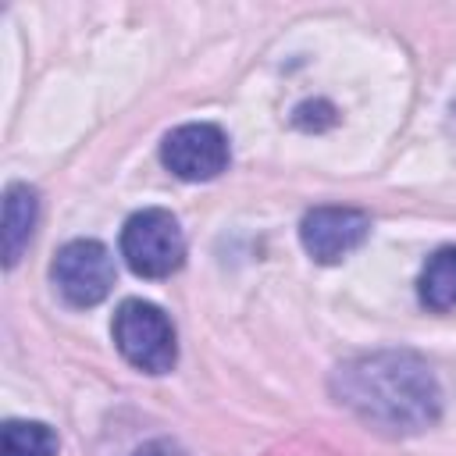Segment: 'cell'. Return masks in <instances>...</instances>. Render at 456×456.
Wrapping results in <instances>:
<instances>
[{"label":"cell","instance_id":"cell-5","mask_svg":"<svg viewBox=\"0 0 456 456\" xmlns=\"http://www.w3.org/2000/svg\"><path fill=\"white\" fill-rule=\"evenodd\" d=\"M160 160L164 167L182 178V182H210L217 178L228 160H232V150H228V135L210 125V121H192V125H178L175 132L164 135L160 142Z\"/></svg>","mask_w":456,"mask_h":456},{"label":"cell","instance_id":"cell-4","mask_svg":"<svg viewBox=\"0 0 456 456\" xmlns=\"http://www.w3.org/2000/svg\"><path fill=\"white\" fill-rule=\"evenodd\" d=\"M50 278L64 303L71 306H96L114 289V260L103 242L96 239H71L57 249Z\"/></svg>","mask_w":456,"mask_h":456},{"label":"cell","instance_id":"cell-9","mask_svg":"<svg viewBox=\"0 0 456 456\" xmlns=\"http://www.w3.org/2000/svg\"><path fill=\"white\" fill-rule=\"evenodd\" d=\"M0 456H57V435L39 420H7Z\"/></svg>","mask_w":456,"mask_h":456},{"label":"cell","instance_id":"cell-6","mask_svg":"<svg viewBox=\"0 0 456 456\" xmlns=\"http://www.w3.org/2000/svg\"><path fill=\"white\" fill-rule=\"evenodd\" d=\"M370 235V217L356 207H314L299 221V242L317 264H338Z\"/></svg>","mask_w":456,"mask_h":456},{"label":"cell","instance_id":"cell-3","mask_svg":"<svg viewBox=\"0 0 456 456\" xmlns=\"http://www.w3.org/2000/svg\"><path fill=\"white\" fill-rule=\"evenodd\" d=\"M121 256L139 278H167L185 260V235L175 214L146 207L121 228Z\"/></svg>","mask_w":456,"mask_h":456},{"label":"cell","instance_id":"cell-2","mask_svg":"<svg viewBox=\"0 0 456 456\" xmlns=\"http://www.w3.org/2000/svg\"><path fill=\"white\" fill-rule=\"evenodd\" d=\"M114 346L135 370H146V374H164L178 360V342L167 314L146 299H125L118 306Z\"/></svg>","mask_w":456,"mask_h":456},{"label":"cell","instance_id":"cell-7","mask_svg":"<svg viewBox=\"0 0 456 456\" xmlns=\"http://www.w3.org/2000/svg\"><path fill=\"white\" fill-rule=\"evenodd\" d=\"M36 217H39L36 189H28L25 182L7 185V192H4V264L7 267H14L18 256L25 253L32 228H36Z\"/></svg>","mask_w":456,"mask_h":456},{"label":"cell","instance_id":"cell-10","mask_svg":"<svg viewBox=\"0 0 456 456\" xmlns=\"http://www.w3.org/2000/svg\"><path fill=\"white\" fill-rule=\"evenodd\" d=\"M132 456H185L178 445H171V442H146L142 449H135Z\"/></svg>","mask_w":456,"mask_h":456},{"label":"cell","instance_id":"cell-1","mask_svg":"<svg viewBox=\"0 0 456 456\" xmlns=\"http://www.w3.org/2000/svg\"><path fill=\"white\" fill-rule=\"evenodd\" d=\"M335 385L338 403L395 435L420 431L438 417V385L413 353L360 356L338 367Z\"/></svg>","mask_w":456,"mask_h":456},{"label":"cell","instance_id":"cell-8","mask_svg":"<svg viewBox=\"0 0 456 456\" xmlns=\"http://www.w3.org/2000/svg\"><path fill=\"white\" fill-rule=\"evenodd\" d=\"M417 296L428 310H438V314L456 306V246H442L428 256L417 281Z\"/></svg>","mask_w":456,"mask_h":456}]
</instances>
